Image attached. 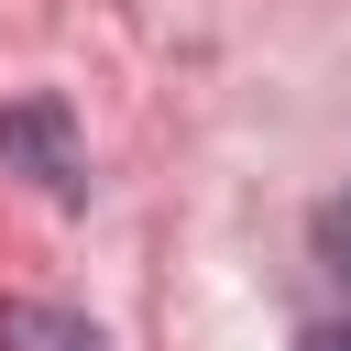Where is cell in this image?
Listing matches in <instances>:
<instances>
[{
  "instance_id": "3",
  "label": "cell",
  "mask_w": 351,
  "mask_h": 351,
  "mask_svg": "<svg viewBox=\"0 0 351 351\" xmlns=\"http://www.w3.org/2000/svg\"><path fill=\"white\" fill-rule=\"evenodd\" d=\"M307 241H318V274H340V285H351V186H340V197H318Z\"/></svg>"
},
{
  "instance_id": "1",
  "label": "cell",
  "mask_w": 351,
  "mask_h": 351,
  "mask_svg": "<svg viewBox=\"0 0 351 351\" xmlns=\"http://www.w3.org/2000/svg\"><path fill=\"white\" fill-rule=\"evenodd\" d=\"M0 154H11L55 208H77V197H88V154H77L66 99H0Z\"/></svg>"
},
{
  "instance_id": "2",
  "label": "cell",
  "mask_w": 351,
  "mask_h": 351,
  "mask_svg": "<svg viewBox=\"0 0 351 351\" xmlns=\"http://www.w3.org/2000/svg\"><path fill=\"white\" fill-rule=\"evenodd\" d=\"M0 351H110L77 307H44V296H11L0 307Z\"/></svg>"
},
{
  "instance_id": "4",
  "label": "cell",
  "mask_w": 351,
  "mask_h": 351,
  "mask_svg": "<svg viewBox=\"0 0 351 351\" xmlns=\"http://www.w3.org/2000/svg\"><path fill=\"white\" fill-rule=\"evenodd\" d=\"M296 351H351V318H318V329H296Z\"/></svg>"
}]
</instances>
